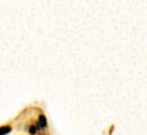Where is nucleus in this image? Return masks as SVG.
Returning a JSON list of instances; mask_svg holds the SVG:
<instances>
[{
	"instance_id": "nucleus-3",
	"label": "nucleus",
	"mask_w": 147,
	"mask_h": 135,
	"mask_svg": "<svg viewBox=\"0 0 147 135\" xmlns=\"http://www.w3.org/2000/svg\"><path fill=\"white\" fill-rule=\"evenodd\" d=\"M37 131H38L37 126H30V127H29V132H30L32 135L36 134V132H37Z\"/></svg>"
},
{
	"instance_id": "nucleus-2",
	"label": "nucleus",
	"mask_w": 147,
	"mask_h": 135,
	"mask_svg": "<svg viewBox=\"0 0 147 135\" xmlns=\"http://www.w3.org/2000/svg\"><path fill=\"white\" fill-rule=\"evenodd\" d=\"M11 132V126H1L0 127V135H7Z\"/></svg>"
},
{
	"instance_id": "nucleus-1",
	"label": "nucleus",
	"mask_w": 147,
	"mask_h": 135,
	"mask_svg": "<svg viewBox=\"0 0 147 135\" xmlns=\"http://www.w3.org/2000/svg\"><path fill=\"white\" fill-rule=\"evenodd\" d=\"M36 126H37L38 131L45 130V128L47 127V118H46L45 115H40V116L38 117V123Z\"/></svg>"
}]
</instances>
